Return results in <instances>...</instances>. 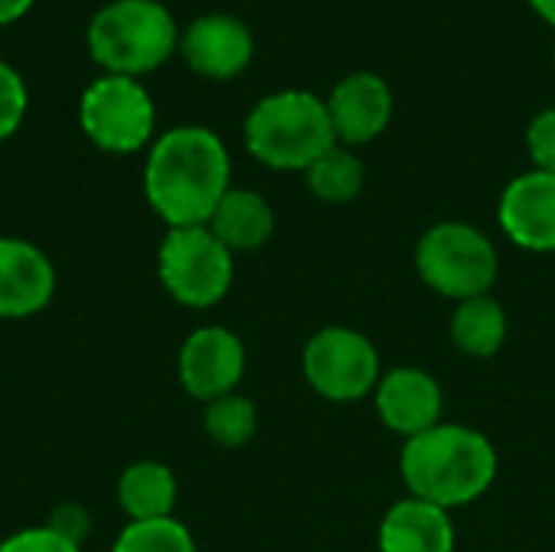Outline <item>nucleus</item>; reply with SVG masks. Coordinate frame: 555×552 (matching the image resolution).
I'll list each match as a JSON object with an SVG mask.
<instances>
[{
    "label": "nucleus",
    "mask_w": 555,
    "mask_h": 552,
    "mask_svg": "<svg viewBox=\"0 0 555 552\" xmlns=\"http://www.w3.org/2000/svg\"><path fill=\"white\" fill-rule=\"evenodd\" d=\"M176 371L182 390L192 400L211 403L241 387L247 371V348L237 332L224 325H202L185 335Z\"/></svg>",
    "instance_id": "nucleus-9"
},
{
    "label": "nucleus",
    "mask_w": 555,
    "mask_h": 552,
    "mask_svg": "<svg viewBox=\"0 0 555 552\" xmlns=\"http://www.w3.org/2000/svg\"><path fill=\"white\" fill-rule=\"evenodd\" d=\"M55 296V264L16 234H0V319L23 322L39 316Z\"/></svg>",
    "instance_id": "nucleus-13"
},
{
    "label": "nucleus",
    "mask_w": 555,
    "mask_h": 552,
    "mask_svg": "<svg viewBox=\"0 0 555 552\" xmlns=\"http://www.w3.org/2000/svg\"><path fill=\"white\" fill-rule=\"evenodd\" d=\"M33 3H36V0H0V29L20 23V20L33 10Z\"/></svg>",
    "instance_id": "nucleus-26"
},
{
    "label": "nucleus",
    "mask_w": 555,
    "mask_h": 552,
    "mask_svg": "<svg viewBox=\"0 0 555 552\" xmlns=\"http://www.w3.org/2000/svg\"><path fill=\"white\" fill-rule=\"evenodd\" d=\"M504 238L530 254H555V172L530 169L504 185L498 205Z\"/></svg>",
    "instance_id": "nucleus-12"
},
{
    "label": "nucleus",
    "mask_w": 555,
    "mask_h": 552,
    "mask_svg": "<svg viewBox=\"0 0 555 552\" xmlns=\"http://www.w3.org/2000/svg\"><path fill=\"white\" fill-rule=\"evenodd\" d=\"M46 527H52V530H55L59 537H65L68 543L81 547V543L88 540V534H91V514H88L85 504L65 501V504H59V508L49 514Z\"/></svg>",
    "instance_id": "nucleus-25"
},
{
    "label": "nucleus",
    "mask_w": 555,
    "mask_h": 552,
    "mask_svg": "<svg viewBox=\"0 0 555 552\" xmlns=\"http://www.w3.org/2000/svg\"><path fill=\"white\" fill-rule=\"evenodd\" d=\"M335 140L341 146H364L377 140L393 117V91L374 72L345 75L325 98Z\"/></svg>",
    "instance_id": "nucleus-14"
},
{
    "label": "nucleus",
    "mask_w": 555,
    "mask_h": 552,
    "mask_svg": "<svg viewBox=\"0 0 555 552\" xmlns=\"http://www.w3.org/2000/svg\"><path fill=\"white\" fill-rule=\"evenodd\" d=\"M335 143L325 98L306 88H283L260 98L244 120L247 153L276 172H306Z\"/></svg>",
    "instance_id": "nucleus-3"
},
{
    "label": "nucleus",
    "mask_w": 555,
    "mask_h": 552,
    "mask_svg": "<svg viewBox=\"0 0 555 552\" xmlns=\"http://www.w3.org/2000/svg\"><path fill=\"white\" fill-rule=\"evenodd\" d=\"M156 277L179 306L211 309L231 293L234 254L208 231V224L166 228L156 247Z\"/></svg>",
    "instance_id": "nucleus-6"
},
{
    "label": "nucleus",
    "mask_w": 555,
    "mask_h": 552,
    "mask_svg": "<svg viewBox=\"0 0 555 552\" xmlns=\"http://www.w3.org/2000/svg\"><path fill=\"white\" fill-rule=\"evenodd\" d=\"M257 423H260L257 403L237 390L205 403V416H202L205 436L221 449H244L257 436Z\"/></svg>",
    "instance_id": "nucleus-20"
},
{
    "label": "nucleus",
    "mask_w": 555,
    "mask_h": 552,
    "mask_svg": "<svg viewBox=\"0 0 555 552\" xmlns=\"http://www.w3.org/2000/svg\"><path fill=\"white\" fill-rule=\"evenodd\" d=\"M179 55L208 81H231L254 62V33L234 13H202L182 29Z\"/></svg>",
    "instance_id": "nucleus-10"
},
{
    "label": "nucleus",
    "mask_w": 555,
    "mask_h": 552,
    "mask_svg": "<svg viewBox=\"0 0 555 552\" xmlns=\"http://www.w3.org/2000/svg\"><path fill=\"white\" fill-rule=\"evenodd\" d=\"M527 150L533 169L555 172V107H543L527 127Z\"/></svg>",
    "instance_id": "nucleus-24"
},
{
    "label": "nucleus",
    "mask_w": 555,
    "mask_h": 552,
    "mask_svg": "<svg viewBox=\"0 0 555 552\" xmlns=\"http://www.w3.org/2000/svg\"><path fill=\"white\" fill-rule=\"evenodd\" d=\"M452 511H442L420 498H400L387 508L377 527L380 552H455Z\"/></svg>",
    "instance_id": "nucleus-15"
},
{
    "label": "nucleus",
    "mask_w": 555,
    "mask_h": 552,
    "mask_svg": "<svg viewBox=\"0 0 555 552\" xmlns=\"http://www.w3.org/2000/svg\"><path fill=\"white\" fill-rule=\"evenodd\" d=\"M114 495H117V508L124 511L127 524H133V521H163V517H176L179 482H176V472L166 462L140 459V462H130L117 475Z\"/></svg>",
    "instance_id": "nucleus-17"
},
{
    "label": "nucleus",
    "mask_w": 555,
    "mask_h": 552,
    "mask_svg": "<svg viewBox=\"0 0 555 552\" xmlns=\"http://www.w3.org/2000/svg\"><path fill=\"white\" fill-rule=\"evenodd\" d=\"M208 231L231 254H250L270 244L276 231V211L260 192L231 185L228 195L218 202L215 215L208 218Z\"/></svg>",
    "instance_id": "nucleus-16"
},
{
    "label": "nucleus",
    "mask_w": 555,
    "mask_h": 552,
    "mask_svg": "<svg viewBox=\"0 0 555 552\" xmlns=\"http://www.w3.org/2000/svg\"><path fill=\"white\" fill-rule=\"evenodd\" d=\"M374 410H377V420L406 442L442 423L446 397H442L439 381L429 371L416 364H400V368L384 371L374 390Z\"/></svg>",
    "instance_id": "nucleus-11"
},
{
    "label": "nucleus",
    "mask_w": 555,
    "mask_h": 552,
    "mask_svg": "<svg viewBox=\"0 0 555 552\" xmlns=\"http://www.w3.org/2000/svg\"><path fill=\"white\" fill-rule=\"evenodd\" d=\"M29 111V88L23 75L0 59V143H7L26 120Z\"/></svg>",
    "instance_id": "nucleus-22"
},
{
    "label": "nucleus",
    "mask_w": 555,
    "mask_h": 552,
    "mask_svg": "<svg viewBox=\"0 0 555 552\" xmlns=\"http://www.w3.org/2000/svg\"><path fill=\"white\" fill-rule=\"evenodd\" d=\"M0 552H81V547L68 543L46 524H36V527H23V530L3 537Z\"/></svg>",
    "instance_id": "nucleus-23"
},
{
    "label": "nucleus",
    "mask_w": 555,
    "mask_h": 552,
    "mask_svg": "<svg viewBox=\"0 0 555 552\" xmlns=\"http://www.w3.org/2000/svg\"><path fill=\"white\" fill-rule=\"evenodd\" d=\"M179 26L159 0H111L85 33L88 52L104 75L143 78L179 52Z\"/></svg>",
    "instance_id": "nucleus-4"
},
{
    "label": "nucleus",
    "mask_w": 555,
    "mask_h": 552,
    "mask_svg": "<svg viewBox=\"0 0 555 552\" xmlns=\"http://www.w3.org/2000/svg\"><path fill=\"white\" fill-rule=\"evenodd\" d=\"M420 280L442 299L462 303L488 296L501 273V254L494 241L468 221H439L420 241L413 254Z\"/></svg>",
    "instance_id": "nucleus-5"
},
{
    "label": "nucleus",
    "mask_w": 555,
    "mask_h": 552,
    "mask_svg": "<svg viewBox=\"0 0 555 552\" xmlns=\"http://www.w3.org/2000/svg\"><path fill=\"white\" fill-rule=\"evenodd\" d=\"M400 478L410 498L459 511L491 491L498 478V449L485 433L442 420L403 442Z\"/></svg>",
    "instance_id": "nucleus-2"
},
{
    "label": "nucleus",
    "mask_w": 555,
    "mask_h": 552,
    "mask_svg": "<svg viewBox=\"0 0 555 552\" xmlns=\"http://www.w3.org/2000/svg\"><path fill=\"white\" fill-rule=\"evenodd\" d=\"M533 10H537V16H543L550 26H555V0H527Z\"/></svg>",
    "instance_id": "nucleus-27"
},
{
    "label": "nucleus",
    "mask_w": 555,
    "mask_h": 552,
    "mask_svg": "<svg viewBox=\"0 0 555 552\" xmlns=\"http://www.w3.org/2000/svg\"><path fill=\"white\" fill-rule=\"evenodd\" d=\"M553 62H555V46H553Z\"/></svg>",
    "instance_id": "nucleus-28"
},
{
    "label": "nucleus",
    "mask_w": 555,
    "mask_h": 552,
    "mask_svg": "<svg viewBox=\"0 0 555 552\" xmlns=\"http://www.w3.org/2000/svg\"><path fill=\"white\" fill-rule=\"evenodd\" d=\"M302 176H306L309 192L325 205L354 202L361 195V189H364V179H367L361 156L351 146H341V143H335L328 153H322Z\"/></svg>",
    "instance_id": "nucleus-19"
},
{
    "label": "nucleus",
    "mask_w": 555,
    "mask_h": 552,
    "mask_svg": "<svg viewBox=\"0 0 555 552\" xmlns=\"http://www.w3.org/2000/svg\"><path fill=\"white\" fill-rule=\"evenodd\" d=\"M111 552H198V543L179 517H163L127 524Z\"/></svg>",
    "instance_id": "nucleus-21"
},
{
    "label": "nucleus",
    "mask_w": 555,
    "mask_h": 552,
    "mask_svg": "<svg viewBox=\"0 0 555 552\" xmlns=\"http://www.w3.org/2000/svg\"><path fill=\"white\" fill-rule=\"evenodd\" d=\"M302 374L328 403H358L374 397L384 364L374 342L348 325L319 329L302 348Z\"/></svg>",
    "instance_id": "nucleus-8"
},
{
    "label": "nucleus",
    "mask_w": 555,
    "mask_h": 552,
    "mask_svg": "<svg viewBox=\"0 0 555 552\" xmlns=\"http://www.w3.org/2000/svg\"><path fill=\"white\" fill-rule=\"evenodd\" d=\"M78 124L91 146L111 156L150 150L156 140V104L140 78L98 75L78 101Z\"/></svg>",
    "instance_id": "nucleus-7"
},
{
    "label": "nucleus",
    "mask_w": 555,
    "mask_h": 552,
    "mask_svg": "<svg viewBox=\"0 0 555 552\" xmlns=\"http://www.w3.org/2000/svg\"><path fill=\"white\" fill-rule=\"evenodd\" d=\"M507 332H511L507 312L491 293L455 303V312L449 319L452 345L468 358H494L504 348Z\"/></svg>",
    "instance_id": "nucleus-18"
},
{
    "label": "nucleus",
    "mask_w": 555,
    "mask_h": 552,
    "mask_svg": "<svg viewBox=\"0 0 555 552\" xmlns=\"http://www.w3.org/2000/svg\"><path fill=\"white\" fill-rule=\"evenodd\" d=\"M228 189L231 153L215 130L182 124L150 143L143 163V198L166 228L208 224Z\"/></svg>",
    "instance_id": "nucleus-1"
}]
</instances>
